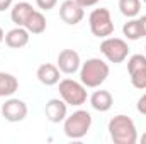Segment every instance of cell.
Here are the masks:
<instances>
[{
  "mask_svg": "<svg viewBox=\"0 0 146 144\" xmlns=\"http://www.w3.org/2000/svg\"><path fill=\"white\" fill-rule=\"evenodd\" d=\"M107 131H109L110 139L115 144H136L139 139L134 120L124 114L114 115L110 119Z\"/></svg>",
  "mask_w": 146,
  "mask_h": 144,
  "instance_id": "cell-1",
  "label": "cell"
},
{
  "mask_svg": "<svg viewBox=\"0 0 146 144\" xmlns=\"http://www.w3.org/2000/svg\"><path fill=\"white\" fill-rule=\"evenodd\" d=\"M109 65L100 58H88L80 66V81L87 88H99L109 78Z\"/></svg>",
  "mask_w": 146,
  "mask_h": 144,
  "instance_id": "cell-2",
  "label": "cell"
},
{
  "mask_svg": "<svg viewBox=\"0 0 146 144\" xmlns=\"http://www.w3.org/2000/svg\"><path fill=\"white\" fill-rule=\"evenodd\" d=\"M92 127V115L87 110H75L63 120V131L70 139H82L88 134Z\"/></svg>",
  "mask_w": 146,
  "mask_h": 144,
  "instance_id": "cell-3",
  "label": "cell"
},
{
  "mask_svg": "<svg viewBox=\"0 0 146 144\" xmlns=\"http://www.w3.org/2000/svg\"><path fill=\"white\" fill-rule=\"evenodd\" d=\"M58 92L60 97L72 107H80L87 102L88 93H87V87L82 81H76L73 78H65L60 80L58 83Z\"/></svg>",
  "mask_w": 146,
  "mask_h": 144,
  "instance_id": "cell-4",
  "label": "cell"
},
{
  "mask_svg": "<svg viewBox=\"0 0 146 144\" xmlns=\"http://www.w3.org/2000/svg\"><path fill=\"white\" fill-rule=\"evenodd\" d=\"M88 26H90V32L99 39H106L114 34V22H112V15H110L109 9L100 7V9H94L88 15Z\"/></svg>",
  "mask_w": 146,
  "mask_h": 144,
  "instance_id": "cell-5",
  "label": "cell"
},
{
  "mask_svg": "<svg viewBox=\"0 0 146 144\" xmlns=\"http://www.w3.org/2000/svg\"><path fill=\"white\" fill-rule=\"evenodd\" d=\"M100 53L104 54V58L114 63V65H119V63H124L129 56V46L124 39L121 37H106L102 39L100 42Z\"/></svg>",
  "mask_w": 146,
  "mask_h": 144,
  "instance_id": "cell-6",
  "label": "cell"
},
{
  "mask_svg": "<svg viewBox=\"0 0 146 144\" xmlns=\"http://www.w3.org/2000/svg\"><path fill=\"white\" fill-rule=\"evenodd\" d=\"M127 73L131 83L138 90H146V56L133 54L127 58Z\"/></svg>",
  "mask_w": 146,
  "mask_h": 144,
  "instance_id": "cell-7",
  "label": "cell"
},
{
  "mask_svg": "<svg viewBox=\"0 0 146 144\" xmlns=\"http://www.w3.org/2000/svg\"><path fill=\"white\" fill-rule=\"evenodd\" d=\"M2 117L7 120V122H22L26 117H27V104L21 98H14V97H9L3 104H2Z\"/></svg>",
  "mask_w": 146,
  "mask_h": 144,
  "instance_id": "cell-8",
  "label": "cell"
},
{
  "mask_svg": "<svg viewBox=\"0 0 146 144\" xmlns=\"http://www.w3.org/2000/svg\"><path fill=\"white\" fill-rule=\"evenodd\" d=\"M60 17L65 24L68 26H76L83 20L85 10L76 0H65L60 5Z\"/></svg>",
  "mask_w": 146,
  "mask_h": 144,
  "instance_id": "cell-9",
  "label": "cell"
},
{
  "mask_svg": "<svg viewBox=\"0 0 146 144\" xmlns=\"http://www.w3.org/2000/svg\"><path fill=\"white\" fill-rule=\"evenodd\" d=\"M56 66L60 68V71L65 73V75H75L76 71H80V66H82L80 54L75 49H63V51H60L58 59H56Z\"/></svg>",
  "mask_w": 146,
  "mask_h": 144,
  "instance_id": "cell-10",
  "label": "cell"
},
{
  "mask_svg": "<svg viewBox=\"0 0 146 144\" xmlns=\"http://www.w3.org/2000/svg\"><path fill=\"white\" fill-rule=\"evenodd\" d=\"M46 119L53 124H60L66 119L68 115V104L63 98H49L44 107Z\"/></svg>",
  "mask_w": 146,
  "mask_h": 144,
  "instance_id": "cell-11",
  "label": "cell"
},
{
  "mask_svg": "<svg viewBox=\"0 0 146 144\" xmlns=\"http://www.w3.org/2000/svg\"><path fill=\"white\" fill-rule=\"evenodd\" d=\"M29 39H31V32L26 29V27H19L15 26L14 29H10L9 32H5V44L12 49H21L24 46L29 44Z\"/></svg>",
  "mask_w": 146,
  "mask_h": 144,
  "instance_id": "cell-12",
  "label": "cell"
},
{
  "mask_svg": "<svg viewBox=\"0 0 146 144\" xmlns=\"http://www.w3.org/2000/svg\"><path fill=\"white\" fill-rule=\"evenodd\" d=\"M60 68L53 63H44L37 68L36 76L44 87H53L60 83Z\"/></svg>",
  "mask_w": 146,
  "mask_h": 144,
  "instance_id": "cell-13",
  "label": "cell"
},
{
  "mask_svg": "<svg viewBox=\"0 0 146 144\" xmlns=\"http://www.w3.org/2000/svg\"><path fill=\"white\" fill-rule=\"evenodd\" d=\"M36 9H33V5L29 2H19V3H14L10 7V19L15 26L19 27H24L27 19L31 17V14L34 12Z\"/></svg>",
  "mask_w": 146,
  "mask_h": 144,
  "instance_id": "cell-14",
  "label": "cell"
},
{
  "mask_svg": "<svg viewBox=\"0 0 146 144\" xmlns=\"http://www.w3.org/2000/svg\"><path fill=\"white\" fill-rule=\"evenodd\" d=\"M90 105L97 112H109L114 105V97L109 90H95L90 95Z\"/></svg>",
  "mask_w": 146,
  "mask_h": 144,
  "instance_id": "cell-15",
  "label": "cell"
},
{
  "mask_svg": "<svg viewBox=\"0 0 146 144\" xmlns=\"http://www.w3.org/2000/svg\"><path fill=\"white\" fill-rule=\"evenodd\" d=\"M19 90V80L12 73L0 71V97H12Z\"/></svg>",
  "mask_w": 146,
  "mask_h": 144,
  "instance_id": "cell-16",
  "label": "cell"
},
{
  "mask_svg": "<svg viewBox=\"0 0 146 144\" xmlns=\"http://www.w3.org/2000/svg\"><path fill=\"white\" fill-rule=\"evenodd\" d=\"M46 17H44V14L41 12V10H34L33 14H31V17L27 19V22H26V29L31 32V34H42L44 31H46Z\"/></svg>",
  "mask_w": 146,
  "mask_h": 144,
  "instance_id": "cell-17",
  "label": "cell"
},
{
  "mask_svg": "<svg viewBox=\"0 0 146 144\" xmlns=\"http://www.w3.org/2000/svg\"><path fill=\"white\" fill-rule=\"evenodd\" d=\"M122 34L126 36V39H129V41H138V39L145 37L139 19H129V20L122 26Z\"/></svg>",
  "mask_w": 146,
  "mask_h": 144,
  "instance_id": "cell-18",
  "label": "cell"
},
{
  "mask_svg": "<svg viewBox=\"0 0 146 144\" xmlns=\"http://www.w3.org/2000/svg\"><path fill=\"white\" fill-rule=\"evenodd\" d=\"M119 10L124 17L134 19L141 12V0H119Z\"/></svg>",
  "mask_w": 146,
  "mask_h": 144,
  "instance_id": "cell-19",
  "label": "cell"
},
{
  "mask_svg": "<svg viewBox=\"0 0 146 144\" xmlns=\"http://www.w3.org/2000/svg\"><path fill=\"white\" fill-rule=\"evenodd\" d=\"M56 3H58V0H36V5L39 7V10H42V12H48V10L54 9Z\"/></svg>",
  "mask_w": 146,
  "mask_h": 144,
  "instance_id": "cell-20",
  "label": "cell"
},
{
  "mask_svg": "<svg viewBox=\"0 0 146 144\" xmlns=\"http://www.w3.org/2000/svg\"><path fill=\"white\" fill-rule=\"evenodd\" d=\"M136 110H138L141 115H146V93L139 97V100H138V104H136Z\"/></svg>",
  "mask_w": 146,
  "mask_h": 144,
  "instance_id": "cell-21",
  "label": "cell"
},
{
  "mask_svg": "<svg viewBox=\"0 0 146 144\" xmlns=\"http://www.w3.org/2000/svg\"><path fill=\"white\" fill-rule=\"evenodd\" d=\"M76 2H78L83 9H87V7H95L100 0H76Z\"/></svg>",
  "mask_w": 146,
  "mask_h": 144,
  "instance_id": "cell-22",
  "label": "cell"
},
{
  "mask_svg": "<svg viewBox=\"0 0 146 144\" xmlns=\"http://www.w3.org/2000/svg\"><path fill=\"white\" fill-rule=\"evenodd\" d=\"M12 2L14 0H0V12H5L7 9L12 7Z\"/></svg>",
  "mask_w": 146,
  "mask_h": 144,
  "instance_id": "cell-23",
  "label": "cell"
},
{
  "mask_svg": "<svg viewBox=\"0 0 146 144\" xmlns=\"http://www.w3.org/2000/svg\"><path fill=\"white\" fill-rule=\"evenodd\" d=\"M139 22H141V29H143V34L146 36V14H145V15H141Z\"/></svg>",
  "mask_w": 146,
  "mask_h": 144,
  "instance_id": "cell-24",
  "label": "cell"
},
{
  "mask_svg": "<svg viewBox=\"0 0 146 144\" xmlns=\"http://www.w3.org/2000/svg\"><path fill=\"white\" fill-rule=\"evenodd\" d=\"M3 39H5V32H3V29L0 27V44L3 42Z\"/></svg>",
  "mask_w": 146,
  "mask_h": 144,
  "instance_id": "cell-25",
  "label": "cell"
},
{
  "mask_svg": "<svg viewBox=\"0 0 146 144\" xmlns=\"http://www.w3.org/2000/svg\"><path fill=\"white\" fill-rule=\"evenodd\" d=\"M141 143H143V144H146V132L143 134V136H141Z\"/></svg>",
  "mask_w": 146,
  "mask_h": 144,
  "instance_id": "cell-26",
  "label": "cell"
},
{
  "mask_svg": "<svg viewBox=\"0 0 146 144\" xmlns=\"http://www.w3.org/2000/svg\"><path fill=\"white\" fill-rule=\"evenodd\" d=\"M143 2H145V3H146V0H143Z\"/></svg>",
  "mask_w": 146,
  "mask_h": 144,
  "instance_id": "cell-27",
  "label": "cell"
}]
</instances>
